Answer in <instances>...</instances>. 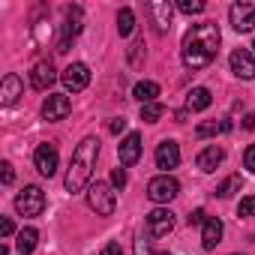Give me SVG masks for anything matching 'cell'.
<instances>
[{
	"mask_svg": "<svg viewBox=\"0 0 255 255\" xmlns=\"http://www.w3.org/2000/svg\"><path fill=\"white\" fill-rule=\"evenodd\" d=\"M135 255H150V243L147 240H138L135 243Z\"/></svg>",
	"mask_w": 255,
	"mask_h": 255,
	"instance_id": "35",
	"label": "cell"
},
{
	"mask_svg": "<svg viewBox=\"0 0 255 255\" xmlns=\"http://www.w3.org/2000/svg\"><path fill=\"white\" fill-rule=\"evenodd\" d=\"M228 18H231V27L237 33H249L255 30V3H249V0H240V3H234L228 9Z\"/></svg>",
	"mask_w": 255,
	"mask_h": 255,
	"instance_id": "6",
	"label": "cell"
},
{
	"mask_svg": "<svg viewBox=\"0 0 255 255\" xmlns=\"http://www.w3.org/2000/svg\"><path fill=\"white\" fill-rule=\"evenodd\" d=\"M237 216H255V195L240 198V204H237Z\"/></svg>",
	"mask_w": 255,
	"mask_h": 255,
	"instance_id": "27",
	"label": "cell"
},
{
	"mask_svg": "<svg viewBox=\"0 0 255 255\" xmlns=\"http://www.w3.org/2000/svg\"><path fill=\"white\" fill-rule=\"evenodd\" d=\"M228 129H231L228 120H219V123H216V120H207V123H198V126H195V135H198V138H207V135L228 132Z\"/></svg>",
	"mask_w": 255,
	"mask_h": 255,
	"instance_id": "22",
	"label": "cell"
},
{
	"mask_svg": "<svg viewBox=\"0 0 255 255\" xmlns=\"http://www.w3.org/2000/svg\"><path fill=\"white\" fill-rule=\"evenodd\" d=\"M117 30H120V36H129L135 30V12L132 9H120L117 12Z\"/></svg>",
	"mask_w": 255,
	"mask_h": 255,
	"instance_id": "23",
	"label": "cell"
},
{
	"mask_svg": "<svg viewBox=\"0 0 255 255\" xmlns=\"http://www.w3.org/2000/svg\"><path fill=\"white\" fill-rule=\"evenodd\" d=\"M111 183H114L117 189H123V186H126V168H114V171H111Z\"/></svg>",
	"mask_w": 255,
	"mask_h": 255,
	"instance_id": "29",
	"label": "cell"
},
{
	"mask_svg": "<svg viewBox=\"0 0 255 255\" xmlns=\"http://www.w3.org/2000/svg\"><path fill=\"white\" fill-rule=\"evenodd\" d=\"M54 81H57V72H54V66H51L48 60L36 63V66L30 69V84H33L36 90H48Z\"/></svg>",
	"mask_w": 255,
	"mask_h": 255,
	"instance_id": "14",
	"label": "cell"
},
{
	"mask_svg": "<svg viewBox=\"0 0 255 255\" xmlns=\"http://www.w3.org/2000/svg\"><path fill=\"white\" fill-rule=\"evenodd\" d=\"M219 27L213 21H204V24H192L186 33H183V45H180V57H183V66L186 69H204L216 60V51H219Z\"/></svg>",
	"mask_w": 255,
	"mask_h": 255,
	"instance_id": "1",
	"label": "cell"
},
{
	"mask_svg": "<svg viewBox=\"0 0 255 255\" xmlns=\"http://www.w3.org/2000/svg\"><path fill=\"white\" fill-rule=\"evenodd\" d=\"M177 165H180V144L171 141V138L159 141V147H156V168H162V171L168 174V171L177 168Z\"/></svg>",
	"mask_w": 255,
	"mask_h": 255,
	"instance_id": "9",
	"label": "cell"
},
{
	"mask_svg": "<svg viewBox=\"0 0 255 255\" xmlns=\"http://www.w3.org/2000/svg\"><path fill=\"white\" fill-rule=\"evenodd\" d=\"M102 255H123V249H120V243H117V240H111V243H105V246H102Z\"/></svg>",
	"mask_w": 255,
	"mask_h": 255,
	"instance_id": "32",
	"label": "cell"
},
{
	"mask_svg": "<svg viewBox=\"0 0 255 255\" xmlns=\"http://www.w3.org/2000/svg\"><path fill=\"white\" fill-rule=\"evenodd\" d=\"M243 129H255V114H246L243 117Z\"/></svg>",
	"mask_w": 255,
	"mask_h": 255,
	"instance_id": "36",
	"label": "cell"
},
{
	"mask_svg": "<svg viewBox=\"0 0 255 255\" xmlns=\"http://www.w3.org/2000/svg\"><path fill=\"white\" fill-rule=\"evenodd\" d=\"M36 240H39V231H36V228H21V231H18V240H15V249H18L21 255H30V252L36 249Z\"/></svg>",
	"mask_w": 255,
	"mask_h": 255,
	"instance_id": "21",
	"label": "cell"
},
{
	"mask_svg": "<svg viewBox=\"0 0 255 255\" xmlns=\"http://www.w3.org/2000/svg\"><path fill=\"white\" fill-rule=\"evenodd\" d=\"M0 168H3V183H12V180H15V171H12V165H9V162H3Z\"/></svg>",
	"mask_w": 255,
	"mask_h": 255,
	"instance_id": "33",
	"label": "cell"
},
{
	"mask_svg": "<svg viewBox=\"0 0 255 255\" xmlns=\"http://www.w3.org/2000/svg\"><path fill=\"white\" fill-rule=\"evenodd\" d=\"M117 156H120V165H135L141 159V135L138 132H129L120 144H117Z\"/></svg>",
	"mask_w": 255,
	"mask_h": 255,
	"instance_id": "11",
	"label": "cell"
},
{
	"mask_svg": "<svg viewBox=\"0 0 255 255\" xmlns=\"http://www.w3.org/2000/svg\"><path fill=\"white\" fill-rule=\"evenodd\" d=\"M69 111H72V102L63 93H48L45 102H42V117L45 120H63Z\"/></svg>",
	"mask_w": 255,
	"mask_h": 255,
	"instance_id": "8",
	"label": "cell"
},
{
	"mask_svg": "<svg viewBox=\"0 0 255 255\" xmlns=\"http://www.w3.org/2000/svg\"><path fill=\"white\" fill-rule=\"evenodd\" d=\"M87 204H90V210H93L96 216H111L117 198H114V192H111L108 183L96 180V183H90V189H87Z\"/></svg>",
	"mask_w": 255,
	"mask_h": 255,
	"instance_id": "3",
	"label": "cell"
},
{
	"mask_svg": "<svg viewBox=\"0 0 255 255\" xmlns=\"http://www.w3.org/2000/svg\"><path fill=\"white\" fill-rule=\"evenodd\" d=\"M60 78H63V84H66V90L78 93V90H84V87L90 84V69H87V63H69Z\"/></svg>",
	"mask_w": 255,
	"mask_h": 255,
	"instance_id": "7",
	"label": "cell"
},
{
	"mask_svg": "<svg viewBox=\"0 0 255 255\" xmlns=\"http://www.w3.org/2000/svg\"><path fill=\"white\" fill-rule=\"evenodd\" d=\"M219 240H222V219L219 216H207V222L201 225V246L204 249H216Z\"/></svg>",
	"mask_w": 255,
	"mask_h": 255,
	"instance_id": "16",
	"label": "cell"
},
{
	"mask_svg": "<svg viewBox=\"0 0 255 255\" xmlns=\"http://www.w3.org/2000/svg\"><path fill=\"white\" fill-rule=\"evenodd\" d=\"M162 111H165V108H162L159 102H147V105H141V120H144V123H156V120L162 117Z\"/></svg>",
	"mask_w": 255,
	"mask_h": 255,
	"instance_id": "25",
	"label": "cell"
},
{
	"mask_svg": "<svg viewBox=\"0 0 255 255\" xmlns=\"http://www.w3.org/2000/svg\"><path fill=\"white\" fill-rule=\"evenodd\" d=\"M156 255H171V252H156Z\"/></svg>",
	"mask_w": 255,
	"mask_h": 255,
	"instance_id": "37",
	"label": "cell"
},
{
	"mask_svg": "<svg viewBox=\"0 0 255 255\" xmlns=\"http://www.w3.org/2000/svg\"><path fill=\"white\" fill-rule=\"evenodd\" d=\"M231 72L237 75V78H243V81H252L255 78V57L246 51V48H237V51H231Z\"/></svg>",
	"mask_w": 255,
	"mask_h": 255,
	"instance_id": "12",
	"label": "cell"
},
{
	"mask_svg": "<svg viewBox=\"0 0 255 255\" xmlns=\"http://www.w3.org/2000/svg\"><path fill=\"white\" fill-rule=\"evenodd\" d=\"M177 9L186 12V15H198V12H204V3H201V0H180Z\"/></svg>",
	"mask_w": 255,
	"mask_h": 255,
	"instance_id": "26",
	"label": "cell"
},
{
	"mask_svg": "<svg viewBox=\"0 0 255 255\" xmlns=\"http://www.w3.org/2000/svg\"><path fill=\"white\" fill-rule=\"evenodd\" d=\"M132 96H135L141 105L156 102V96H159V84H156V81H138V84H135V90H132Z\"/></svg>",
	"mask_w": 255,
	"mask_h": 255,
	"instance_id": "20",
	"label": "cell"
},
{
	"mask_svg": "<svg viewBox=\"0 0 255 255\" xmlns=\"http://www.w3.org/2000/svg\"><path fill=\"white\" fill-rule=\"evenodd\" d=\"M147 12L153 15V27H156V33H165V30L171 27V3L153 0V3H147Z\"/></svg>",
	"mask_w": 255,
	"mask_h": 255,
	"instance_id": "15",
	"label": "cell"
},
{
	"mask_svg": "<svg viewBox=\"0 0 255 255\" xmlns=\"http://www.w3.org/2000/svg\"><path fill=\"white\" fill-rule=\"evenodd\" d=\"M33 162H36V171H39L42 177H51V174L57 171V147H54L51 141L39 144L36 153H33Z\"/></svg>",
	"mask_w": 255,
	"mask_h": 255,
	"instance_id": "10",
	"label": "cell"
},
{
	"mask_svg": "<svg viewBox=\"0 0 255 255\" xmlns=\"http://www.w3.org/2000/svg\"><path fill=\"white\" fill-rule=\"evenodd\" d=\"M147 228H150L153 237H165V234L174 228V213H171V210H162V207L150 210V213H147Z\"/></svg>",
	"mask_w": 255,
	"mask_h": 255,
	"instance_id": "13",
	"label": "cell"
},
{
	"mask_svg": "<svg viewBox=\"0 0 255 255\" xmlns=\"http://www.w3.org/2000/svg\"><path fill=\"white\" fill-rule=\"evenodd\" d=\"M177 192H180V183L171 174H159L147 183V198L153 204H168L171 198H177Z\"/></svg>",
	"mask_w": 255,
	"mask_h": 255,
	"instance_id": "4",
	"label": "cell"
},
{
	"mask_svg": "<svg viewBox=\"0 0 255 255\" xmlns=\"http://www.w3.org/2000/svg\"><path fill=\"white\" fill-rule=\"evenodd\" d=\"M186 219H189V225H204V222H207V213H204V210L198 207V210H192V213H189Z\"/></svg>",
	"mask_w": 255,
	"mask_h": 255,
	"instance_id": "30",
	"label": "cell"
},
{
	"mask_svg": "<svg viewBox=\"0 0 255 255\" xmlns=\"http://www.w3.org/2000/svg\"><path fill=\"white\" fill-rule=\"evenodd\" d=\"M15 210L21 216H39L45 210V192L39 186H24L18 195H15Z\"/></svg>",
	"mask_w": 255,
	"mask_h": 255,
	"instance_id": "5",
	"label": "cell"
},
{
	"mask_svg": "<svg viewBox=\"0 0 255 255\" xmlns=\"http://www.w3.org/2000/svg\"><path fill=\"white\" fill-rule=\"evenodd\" d=\"M234 192H240V177H237V174L225 177V180L216 186V195H219V198H228V195H234Z\"/></svg>",
	"mask_w": 255,
	"mask_h": 255,
	"instance_id": "24",
	"label": "cell"
},
{
	"mask_svg": "<svg viewBox=\"0 0 255 255\" xmlns=\"http://www.w3.org/2000/svg\"><path fill=\"white\" fill-rule=\"evenodd\" d=\"M222 159H225V150H222V147H216V144H210V147H204V150L198 153L195 165H198L201 171H207V174H210V171H216V165H219Z\"/></svg>",
	"mask_w": 255,
	"mask_h": 255,
	"instance_id": "17",
	"label": "cell"
},
{
	"mask_svg": "<svg viewBox=\"0 0 255 255\" xmlns=\"http://www.w3.org/2000/svg\"><path fill=\"white\" fill-rule=\"evenodd\" d=\"M96 156H99V138H96V135L81 138V144L72 150V159H69V171H66V192H81V189L90 183V174H93Z\"/></svg>",
	"mask_w": 255,
	"mask_h": 255,
	"instance_id": "2",
	"label": "cell"
},
{
	"mask_svg": "<svg viewBox=\"0 0 255 255\" xmlns=\"http://www.w3.org/2000/svg\"><path fill=\"white\" fill-rule=\"evenodd\" d=\"M252 48H255V45H252Z\"/></svg>",
	"mask_w": 255,
	"mask_h": 255,
	"instance_id": "38",
	"label": "cell"
},
{
	"mask_svg": "<svg viewBox=\"0 0 255 255\" xmlns=\"http://www.w3.org/2000/svg\"><path fill=\"white\" fill-rule=\"evenodd\" d=\"M210 102H213V96H210L207 87H192L186 93V108L189 111H204V108H210Z\"/></svg>",
	"mask_w": 255,
	"mask_h": 255,
	"instance_id": "19",
	"label": "cell"
},
{
	"mask_svg": "<svg viewBox=\"0 0 255 255\" xmlns=\"http://www.w3.org/2000/svg\"><path fill=\"white\" fill-rule=\"evenodd\" d=\"M123 129H126V120H123V117H117V120H111V132H114V135H120Z\"/></svg>",
	"mask_w": 255,
	"mask_h": 255,
	"instance_id": "34",
	"label": "cell"
},
{
	"mask_svg": "<svg viewBox=\"0 0 255 255\" xmlns=\"http://www.w3.org/2000/svg\"><path fill=\"white\" fill-rule=\"evenodd\" d=\"M18 96H21V78L9 72L3 78V84H0V102H3V105H15Z\"/></svg>",
	"mask_w": 255,
	"mask_h": 255,
	"instance_id": "18",
	"label": "cell"
},
{
	"mask_svg": "<svg viewBox=\"0 0 255 255\" xmlns=\"http://www.w3.org/2000/svg\"><path fill=\"white\" fill-rule=\"evenodd\" d=\"M243 168H246V171H255V144L246 147V153H243Z\"/></svg>",
	"mask_w": 255,
	"mask_h": 255,
	"instance_id": "28",
	"label": "cell"
},
{
	"mask_svg": "<svg viewBox=\"0 0 255 255\" xmlns=\"http://www.w3.org/2000/svg\"><path fill=\"white\" fill-rule=\"evenodd\" d=\"M12 231H15L12 219H9V216H3V222H0V234H3V240H6V237H12Z\"/></svg>",
	"mask_w": 255,
	"mask_h": 255,
	"instance_id": "31",
	"label": "cell"
}]
</instances>
